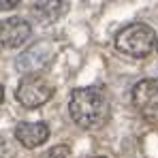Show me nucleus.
Returning <instances> with one entry per match:
<instances>
[{
    "label": "nucleus",
    "mask_w": 158,
    "mask_h": 158,
    "mask_svg": "<svg viewBox=\"0 0 158 158\" xmlns=\"http://www.w3.org/2000/svg\"><path fill=\"white\" fill-rule=\"evenodd\" d=\"M53 58H56L53 41H36L24 53H19V58L15 60V66L19 73L34 75V73H41L43 69H47L53 62Z\"/></svg>",
    "instance_id": "39448f33"
},
{
    "label": "nucleus",
    "mask_w": 158,
    "mask_h": 158,
    "mask_svg": "<svg viewBox=\"0 0 158 158\" xmlns=\"http://www.w3.org/2000/svg\"><path fill=\"white\" fill-rule=\"evenodd\" d=\"M71 9V0H36L30 9V17L39 26H52L60 22Z\"/></svg>",
    "instance_id": "423d86ee"
},
{
    "label": "nucleus",
    "mask_w": 158,
    "mask_h": 158,
    "mask_svg": "<svg viewBox=\"0 0 158 158\" xmlns=\"http://www.w3.org/2000/svg\"><path fill=\"white\" fill-rule=\"evenodd\" d=\"M43 158H71V148L69 145H64V143H60V145H53L52 150H47Z\"/></svg>",
    "instance_id": "1a4fd4ad"
},
{
    "label": "nucleus",
    "mask_w": 158,
    "mask_h": 158,
    "mask_svg": "<svg viewBox=\"0 0 158 158\" xmlns=\"http://www.w3.org/2000/svg\"><path fill=\"white\" fill-rule=\"evenodd\" d=\"M52 96H53V83L39 73L24 75L17 83V90H15V98L26 109H36V107L45 105Z\"/></svg>",
    "instance_id": "7ed1b4c3"
},
{
    "label": "nucleus",
    "mask_w": 158,
    "mask_h": 158,
    "mask_svg": "<svg viewBox=\"0 0 158 158\" xmlns=\"http://www.w3.org/2000/svg\"><path fill=\"white\" fill-rule=\"evenodd\" d=\"M69 111L73 122L83 131H98L109 122L111 103L101 85H85L71 92Z\"/></svg>",
    "instance_id": "f257e3e1"
},
{
    "label": "nucleus",
    "mask_w": 158,
    "mask_h": 158,
    "mask_svg": "<svg viewBox=\"0 0 158 158\" xmlns=\"http://www.w3.org/2000/svg\"><path fill=\"white\" fill-rule=\"evenodd\" d=\"M156 52H158V41H156Z\"/></svg>",
    "instance_id": "9b49d317"
},
{
    "label": "nucleus",
    "mask_w": 158,
    "mask_h": 158,
    "mask_svg": "<svg viewBox=\"0 0 158 158\" xmlns=\"http://www.w3.org/2000/svg\"><path fill=\"white\" fill-rule=\"evenodd\" d=\"M15 139L24 148L34 150L49 139V126L45 122H19L15 126Z\"/></svg>",
    "instance_id": "6e6552de"
},
{
    "label": "nucleus",
    "mask_w": 158,
    "mask_h": 158,
    "mask_svg": "<svg viewBox=\"0 0 158 158\" xmlns=\"http://www.w3.org/2000/svg\"><path fill=\"white\" fill-rule=\"evenodd\" d=\"M132 107L150 126H158V79H141L132 88Z\"/></svg>",
    "instance_id": "20e7f679"
},
{
    "label": "nucleus",
    "mask_w": 158,
    "mask_h": 158,
    "mask_svg": "<svg viewBox=\"0 0 158 158\" xmlns=\"http://www.w3.org/2000/svg\"><path fill=\"white\" fill-rule=\"evenodd\" d=\"M19 4V0H2L0 2V6H2V11H9V9H13V6H17Z\"/></svg>",
    "instance_id": "9d476101"
},
{
    "label": "nucleus",
    "mask_w": 158,
    "mask_h": 158,
    "mask_svg": "<svg viewBox=\"0 0 158 158\" xmlns=\"http://www.w3.org/2000/svg\"><path fill=\"white\" fill-rule=\"evenodd\" d=\"M94 158H105V156H94Z\"/></svg>",
    "instance_id": "f8f14e48"
},
{
    "label": "nucleus",
    "mask_w": 158,
    "mask_h": 158,
    "mask_svg": "<svg viewBox=\"0 0 158 158\" xmlns=\"http://www.w3.org/2000/svg\"><path fill=\"white\" fill-rule=\"evenodd\" d=\"M32 34V26L24 17H9L2 22L0 28V41L4 49H15L19 45H24L28 36Z\"/></svg>",
    "instance_id": "0eeeda50"
},
{
    "label": "nucleus",
    "mask_w": 158,
    "mask_h": 158,
    "mask_svg": "<svg viewBox=\"0 0 158 158\" xmlns=\"http://www.w3.org/2000/svg\"><path fill=\"white\" fill-rule=\"evenodd\" d=\"M156 32L143 22H135L122 28L115 36V49L131 58H145L156 45Z\"/></svg>",
    "instance_id": "f03ea898"
}]
</instances>
